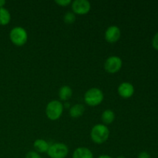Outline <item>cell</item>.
<instances>
[{"label": "cell", "mask_w": 158, "mask_h": 158, "mask_svg": "<svg viewBox=\"0 0 158 158\" xmlns=\"http://www.w3.org/2000/svg\"><path fill=\"white\" fill-rule=\"evenodd\" d=\"M110 136V131L104 124H97L92 128L90 132L91 139L94 143L101 144L107 140Z\"/></svg>", "instance_id": "cell-1"}, {"label": "cell", "mask_w": 158, "mask_h": 158, "mask_svg": "<svg viewBox=\"0 0 158 158\" xmlns=\"http://www.w3.org/2000/svg\"><path fill=\"white\" fill-rule=\"evenodd\" d=\"M103 93L98 88H91L88 89L84 95V100L86 104L91 106H98L103 100Z\"/></svg>", "instance_id": "cell-2"}, {"label": "cell", "mask_w": 158, "mask_h": 158, "mask_svg": "<svg viewBox=\"0 0 158 158\" xmlns=\"http://www.w3.org/2000/svg\"><path fill=\"white\" fill-rule=\"evenodd\" d=\"M63 105L59 100H52L46 107V114L51 120H58L63 114Z\"/></svg>", "instance_id": "cell-3"}, {"label": "cell", "mask_w": 158, "mask_h": 158, "mask_svg": "<svg viewBox=\"0 0 158 158\" xmlns=\"http://www.w3.org/2000/svg\"><path fill=\"white\" fill-rule=\"evenodd\" d=\"M11 41L15 46H23L27 42L28 34L26 29L20 26L14 27L9 33Z\"/></svg>", "instance_id": "cell-4"}, {"label": "cell", "mask_w": 158, "mask_h": 158, "mask_svg": "<svg viewBox=\"0 0 158 158\" xmlns=\"http://www.w3.org/2000/svg\"><path fill=\"white\" fill-rule=\"evenodd\" d=\"M69 153V148L66 144L56 143L49 145L47 154L50 158H66Z\"/></svg>", "instance_id": "cell-5"}, {"label": "cell", "mask_w": 158, "mask_h": 158, "mask_svg": "<svg viewBox=\"0 0 158 158\" xmlns=\"http://www.w3.org/2000/svg\"><path fill=\"white\" fill-rule=\"evenodd\" d=\"M123 62L119 56H112L106 59L104 63V67L106 72L109 73H115L118 72L122 67Z\"/></svg>", "instance_id": "cell-6"}, {"label": "cell", "mask_w": 158, "mask_h": 158, "mask_svg": "<svg viewBox=\"0 0 158 158\" xmlns=\"http://www.w3.org/2000/svg\"><path fill=\"white\" fill-rule=\"evenodd\" d=\"M91 5L87 0H75L72 3V9L74 13L84 15L90 10Z\"/></svg>", "instance_id": "cell-7"}, {"label": "cell", "mask_w": 158, "mask_h": 158, "mask_svg": "<svg viewBox=\"0 0 158 158\" xmlns=\"http://www.w3.org/2000/svg\"><path fill=\"white\" fill-rule=\"evenodd\" d=\"M121 32L118 26H111L107 28L105 32V39L110 43H114L118 41L120 39Z\"/></svg>", "instance_id": "cell-8"}, {"label": "cell", "mask_w": 158, "mask_h": 158, "mask_svg": "<svg viewBox=\"0 0 158 158\" xmlns=\"http://www.w3.org/2000/svg\"><path fill=\"white\" fill-rule=\"evenodd\" d=\"M118 93L120 97L123 98H129L134 94V86L128 82H123L118 86Z\"/></svg>", "instance_id": "cell-9"}, {"label": "cell", "mask_w": 158, "mask_h": 158, "mask_svg": "<svg viewBox=\"0 0 158 158\" xmlns=\"http://www.w3.org/2000/svg\"><path fill=\"white\" fill-rule=\"evenodd\" d=\"M73 158H94L92 151L87 148L81 147L74 151L73 154Z\"/></svg>", "instance_id": "cell-10"}, {"label": "cell", "mask_w": 158, "mask_h": 158, "mask_svg": "<svg viewBox=\"0 0 158 158\" xmlns=\"http://www.w3.org/2000/svg\"><path fill=\"white\" fill-rule=\"evenodd\" d=\"M33 147L35 149V151H38V152L45 153L48 151L49 144L46 140H43V139H38V140H35L34 141Z\"/></svg>", "instance_id": "cell-11"}, {"label": "cell", "mask_w": 158, "mask_h": 158, "mask_svg": "<svg viewBox=\"0 0 158 158\" xmlns=\"http://www.w3.org/2000/svg\"><path fill=\"white\" fill-rule=\"evenodd\" d=\"M85 111L84 106L82 104H75L69 110V114H70L71 117L73 118H78V117H81Z\"/></svg>", "instance_id": "cell-12"}, {"label": "cell", "mask_w": 158, "mask_h": 158, "mask_svg": "<svg viewBox=\"0 0 158 158\" xmlns=\"http://www.w3.org/2000/svg\"><path fill=\"white\" fill-rule=\"evenodd\" d=\"M73 90L70 86H63L59 90V97L62 100H67L72 97Z\"/></svg>", "instance_id": "cell-13"}, {"label": "cell", "mask_w": 158, "mask_h": 158, "mask_svg": "<svg viewBox=\"0 0 158 158\" xmlns=\"http://www.w3.org/2000/svg\"><path fill=\"white\" fill-rule=\"evenodd\" d=\"M102 121L106 124H110L115 119V114L111 110H106L103 112L101 116Z\"/></svg>", "instance_id": "cell-14"}, {"label": "cell", "mask_w": 158, "mask_h": 158, "mask_svg": "<svg viewBox=\"0 0 158 158\" xmlns=\"http://www.w3.org/2000/svg\"><path fill=\"white\" fill-rule=\"evenodd\" d=\"M11 15L9 11L5 8H0V25L6 26L10 22Z\"/></svg>", "instance_id": "cell-15"}, {"label": "cell", "mask_w": 158, "mask_h": 158, "mask_svg": "<svg viewBox=\"0 0 158 158\" xmlns=\"http://www.w3.org/2000/svg\"><path fill=\"white\" fill-rule=\"evenodd\" d=\"M63 19H64L65 23H67V24H71V23H74L76 20L75 13L73 12H67L64 15Z\"/></svg>", "instance_id": "cell-16"}, {"label": "cell", "mask_w": 158, "mask_h": 158, "mask_svg": "<svg viewBox=\"0 0 158 158\" xmlns=\"http://www.w3.org/2000/svg\"><path fill=\"white\" fill-rule=\"evenodd\" d=\"M26 158H42V157L35 151H29L26 154Z\"/></svg>", "instance_id": "cell-17"}, {"label": "cell", "mask_w": 158, "mask_h": 158, "mask_svg": "<svg viewBox=\"0 0 158 158\" xmlns=\"http://www.w3.org/2000/svg\"><path fill=\"white\" fill-rule=\"evenodd\" d=\"M152 45L153 47H154V49L158 50V32L154 35V36L153 37Z\"/></svg>", "instance_id": "cell-18"}, {"label": "cell", "mask_w": 158, "mask_h": 158, "mask_svg": "<svg viewBox=\"0 0 158 158\" xmlns=\"http://www.w3.org/2000/svg\"><path fill=\"white\" fill-rule=\"evenodd\" d=\"M55 2L56 3H57V4L61 6H66L72 2L71 0H56Z\"/></svg>", "instance_id": "cell-19"}, {"label": "cell", "mask_w": 158, "mask_h": 158, "mask_svg": "<svg viewBox=\"0 0 158 158\" xmlns=\"http://www.w3.org/2000/svg\"><path fill=\"white\" fill-rule=\"evenodd\" d=\"M137 158H151V157L149 153L146 152V151H142L138 154Z\"/></svg>", "instance_id": "cell-20"}, {"label": "cell", "mask_w": 158, "mask_h": 158, "mask_svg": "<svg viewBox=\"0 0 158 158\" xmlns=\"http://www.w3.org/2000/svg\"><path fill=\"white\" fill-rule=\"evenodd\" d=\"M98 158H113V157L109 155H106V154H103V155H100Z\"/></svg>", "instance_id": "cell-21"}, {"label": "cell", "mask_w": 158, "mask_h": 158, "mask_svg": "<svg viewBox=\"0 0 158 158\" xmlns=\"http://www.w3.org/2000/svg\"><path fill=\"white\" fill-rule=\"evenodd\" d=\"M6 4V1L5 0H0V8H2V6Z\"/></svg>", "instance_id": "cell-22"}, {"label": "cell", "mask_w": 158, "mask_h": 158, "mask_svg": "<svg viewBox=\"0 0 158 158\" xmlns=\"http://www.w3.org/2000/svg\"><path fill=\"white\" fill-rule=\"evenodd\" d=\"M69 103H65V106H66V107H69Z\"/></svg>", "instance_id": "cell-23"}, {"label": "cell", "mask_w": 158, "mask_h": 158, "mask_svg": "<svg viewBox=\"0 0 158 158\" xmlns=\"http://www.w3.org/2000/svg\"><path fill=\"white\" fill-rule=\"evenodd\" d=\"M117 158H126V157H125L124 156H122L121 155V156H119V157H117Z\"/></svg>", "instance_id": "cell-24"}]
</instances>
